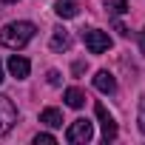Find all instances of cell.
Here are the masks:
<instances>
[{"label":"cell","instance_id":"1","mask_svg":"<svg viewBox=\"0 0 145 145\" xmlns=\"http://www.w3.org/2000/svg\"><path fill=\"white\" fill-rule=\"evenodd\" d=\"M31 37H34V23H29V20L6 23L0 29V46H6V48H23Z\"/></svg>","mask_w":145,"mask_h":145},{"label":"cell","instance_id":"2","mask_svg":"<svg viewBox=\"0 0 145 145\" xmlns=\"http://www.w3.org/2000/svg\"><path fill=\"white\" fill-rule=\"evenodd\" d=\"M94 137V122L91 120H74L65 131V142L71 145H80V142H88Z\"/></svg>","mask_w":145,"mask_h":145},{"label":"cell","instance_id":"3","mask_svg":"<svg viewBox=\"0 0 145 145\" xmlns=\"http://www.w3.org/2000/svg\"><path fill=\"white\" fill-rule=\"evenodd\" d=\"M83 43H86V48H88L91 54H103V51L111 48V37H108L105 31H100V29L83 31Z\"/></svg>","mask_w":145,"mask_h":145},{"label":"cell","instance_id":"4","mask_svg":"<svg viewBox=\"0 0 145 145\" xmlns=\"http://www.w3.org/2000/svg\"><path fill=\"white\" fill-rule=\"evenodd\" d=\"M14 122H17V108H14V103H12L9 97L0 94V137H6V134L14 128Z\"/></svg>","mask_w":145,"mask_h":145},{"label":"cell","instance_id":"5","mask_svg":"<svg viewBox=\"0 0 145 145\" xmlns=\"http://www.w3.org/2000/svg\"><path fill=\"white\" fill-rule=\"evenodd\" d=\"M94 114H97V120H100V125H103V139L105 142H111V139H117V134H120V128H117V122H114V117L105 111V105L103 103H97L94 105Z\"/></svg>","mask_w":145,"mask_h":145},{"label":"cell","instance_id":"6","mask_svg":"<svg viewBox=\"0 0 145 145\" xmlns=\"http://www.w3.org/2000/svg\"><path fill=\"white\" fill-rule=\"evenodd\" d=\"M9 71H12V77L26 80L29 71H31V63H29L26 57H20V54H12V57H9Z\"/></svg>","mask_w":145,"mask_h":145},{"label":"cell","instance_id":"7","mask_svg":"<svg viewBox=\"0 0 145 145\" xmlns=\"http://www.w3.org/2000/svg\"><path fill=\"white\" fill-rule=\"evenodd\" d=\"M94 88L103 91V94H114V91H117L114 74H108V71H97V74H94Z\"/></svg>","mask_w":145,"mask_h":145},{"label":"cell","instance_id":"8","mask_svg":"<svg viewBox=\"0 0 145 145\" xmlns=\"http://www.w3.org/2000/svg\"><path fill=\"white\" fill-rule=\"evenodd\" d=\"M48 46H51V51H68V48H71V34H68L65 29H54Z\"/></svg>","mask_w":145,"mask_h":145},{"label":"cell","instance_id":"9","mask_svg":"<svg viewBox=\"0 0 145 145\" xmlns=\"http://www.w3.org/2000/svg\"><path fill=\"white\" fill-rule=\"evenodd\" d=\"M63 97H65V105H68V108H83V105H86V94H83L80 88H65Z\"/></svg>","mask_w":145,"mask_h":145},{"label":"cell","instance_id":"10","mask_svg":"<svg viewBox=\"0 0 145 145\" xmlns=\"http://www.w3.org/2000/svg\"><path fill=\"white\" fill-rule=\"evenodd\" d=\"M54 12H57V17H77V3L74 0H57Z\"/></svg>","mask_w":145,"mask_h":145},{"label":"cell","instance_id":"11","mask_svg":"<svg viewBox=\"0 0 145 145\" xmlns=\"http://www.w3.org/2000/svg\"><path fill=\"white\" fill-rule=\"evenodd\" d=\"M40 122L48 125V128H60V125H63V114H60L57 108H46V111L40 114Z\"/></svg>","mask_w":145,"mask_h":145},{"label":"cell","instance_id":"12","mask_svg":"<svg viewBox=\"0 0 145 145\" xmlns=\"http://www.w3.org/2000/svg\"><path fill=\"white\" fill-rule=\"evenodd\" d=\"M105 9H108L111 14H125V12H128V3H125V0H108Z\"/></svg>","mask_w":145,"mask_h":145},{"label":"cell","instance_id":"13","mask_svg":"<svg viewBox=\"0 0 145 145\" xmlns=\"http://www.w3.org/2000/svg\"><path fill=\"white\" fill-rule=\"evenodd\" d=\"M54 142H57V139H54L51 134H37V137H34V145H54Z\"/></svg>","mask_w":145,"mask_h":145},{"label":"cell","instance_id":"14","mask_svg":"<svg viewBox=\"0 0 145 145\" xmlns=\"http://www.w3.org/2000/svg\"><path fill=\"white\" fill-rule=\"evenodd\" d=\"M139 131L145 134V100H142V108H139Z\"/></svg>","mask_w":145,"mask_h":145},{"label":"cell","instance_id":"15","mask_svg":"<svg viewBox=\"0 0 145 145\" xmlns=\"http://www.w3.org/2000/svg\"><path fill=\"white\" fill-rule=\"evenodd\" d=\"M48 83L51 86H60V71H48Z\"/></svg>","mask_w":145,"mask_h":145},{"label":"cell","instance_id":"16","mask_svg":"<svg viewBox=\"0 0 145 145\" xmlns=\"http://www.w3.org/2000/svg\"><path fill=\"white\" fill-rule=\"evenodd\" d=\"M114 29H117V31H120V34H122V37H128V29H125V26H122V23H114Z\"/></svg>","mask_w":145,"mask_h":145},{"label":"cell","instance_id":"17","mask_svg":"<svg viewBox=\"0 0 145 145\" xmlns=\"http://www.w3.org/2000/svg\"><path fill=\"white\" fill-rule=\"evenodd\" d=\"M139 51H142V54H145V29H142V31H139Z\"/></svg>","mask_w":145,"mask_h":145},{"label":"cell","instance_id":"18","mask_svg":"<svg viewBox=\"0 0 145 145\" xmlns=\"http://www.w3.org/2000/svg\"><path fill=\"white\" fill-rule=\"evenodd\" d=\"M0 83H3V63H0Z\"/></svg>","mask_w":145,"mask_h":145},{"label":"cell","instance_id":"19","mask_svg":"<svg viewBox=\"0 0 145 145\" xmlns=\"http://www.w3.org/2000/svg\"><path fill=\"white\" fill-rule=\"evenodd\" d=\"M3 3H17V0H3Z\"/></svg>","mask_w":145,"mask_h":145}]
</instances>
